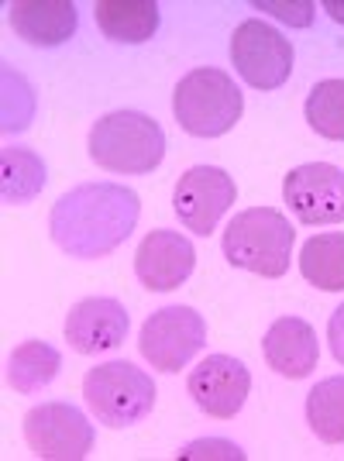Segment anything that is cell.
I'll return each instance as SVG.
<instances>
[{
	"label": "cell",
	"instance_id": "21",
	"mask_svg": "<svg viewBox=\"0 0 344 461\" xmlns=\"http://www.w3.org/2000/svg\"><path fill=\"white\" fill-rule=\"evenodd\" d=\"M306 124L327 141H344V79H321L306 94Z\"/></svg>",
	"mask_w": 344,
	"mask_h": 461
},
{
	"label": "cell",
	"instance_id": "13",
	"mask_svg": "<svg viewBox=\"0 0 344 461\" xmlns=\"http://www.w3.org/2000/svg\"><path fill=\"white\" fill-rule=\"evenodd\" d=\"M196 269V249L186 234L169 228H155L141 238L134 251V276L138 283L152 293L179 289Z\"/></svg>",
	"mask_w": 344,
	"mask_h": 461
},
{
	"label": "cell",
	"instance_id": "22",
	"mask_svg": "<svg viewBox=\"0 0 344 461\" xmlns=\"http://www.w3.org/2000/svg\"><path fill=\"white\" fill-rule=\"evenodd\" d=\"M251 7L255 11H266L276 21L289 24V28H310L313 24V11H317L313 0H293V4H286V0H255Z\"/></svg>",
	"mask_w": 344,
	"mask_h": 461
},
{
	"label": "cell",
	"instance_id": "6",
	"mask_svg": "<svg viewBox=\"0 0 344 461\" xmlns=\"http://www.w3.org/2000/svg\"><path fill=\"white\" fill-rule=\"evenodd\" d=\"M141 358L158 372H179L186 368L207 348V321L193 307H162L145 321L138 334Z\"/></svg>",
	"mask_w": 344,
	"mask_h": 461
},
{
	"label": "cell",
	"instance_id": "5",
	"mask_svg": "<svg viewBox=\"0 0 344 461\" xmlns=\"http://www.w3.org/2000/svg\"><path fill=\"white\" fill-rule=\"evenodd\" d=\"M83 396L100 423L124 430L155 410V383L131 362H104L83 375Z\"/></svg>",
	"mask_w": 344,
	"mask_h": 461
},
{
	"label": "cell",
	"instance_id": "8",
	"mask_svg": "<svg viewBox=\"0 0 344 461\" xmlns=\"http://www.w3.org/2000/svg\"><path fill=\"white\" fill-rule=\"evenodd\" d=\"M231 62L249 86L279 90L293 77V45L272 24L249 18L231 35Z\"/></svg>",
	"mask_w": 344,
	"mask_h": 461
},
{
	"label": "cell",
	"instance_id": "17",
	"mask_svg": "<svg viewBox=\"0 0 344 461\" xmlns=\"http://www.w3.org/2000/svg\"><path fill=\"white\" fill-rule=\"evenodd\" d=\"M49 183V166L35 149L7 145L0 149V196L7 207H24L39 200Z\"/></svg>",
	"mask_w": 344,
	"mask_h": 461
},
{
	"label": "cell",
	"instance_id": "20",
	"mask_svg": "<svg viewBox=\"0 0 344 461\" xmlns=\"http://www.w3.org/2000/svg\"><path fill=\"white\" fill-rule=\"evenodd\" d=\"M306 423L324 444L344 441V375L321 379L306 393Z\"/></svg>",
	"mask_w": 344,
	"mask_h": 461
},
{
	"label": "cell",
	"instance_id": "11",
	"mask_svg": "<svg viewBox=\"0 0 344 461\" xmlns=\"http://www.w3.org/2000/svg\"><path fill=\"white\" fill-rule=\"evenodd\" d=\"M186 393L200 413L213 420H231L241 413L251 393V372L234 355H207L186 379Z\"/></svg>",
	"mask_w": 344,
	"mask_h": 461
},
{
	"label": "cell",
	"instance_id": "4",
	"mask_svg": "<svg viewBox=\"0 0 344 461\" xmlns=\"http://www.w3.org/2000/svg\"><path fill=\"white\" fill-rule=\"evenodd\" d=\"M172 114L193 138H221L245 114V96L238 83L213 66H200L176 83Z\"/></svg>",
	"mask_w": 344,
	"mask_h": 461
},
{
	"label": "cell",
	"instance_id": "9",
	"mask_svg": "<svg viewBox=\"0 0 344 461\" xmlns=\"http://www.w3.org/2000/svg\"><path fill=\"white\" fill-rule=\"evenodd\" d=\"M234 200H238V186L221 166H193L179 176L172 190V211L183 228L207 238L217 230L221 217L234 207Z\"/></svg>",
	"mask_w": 344,
	"mask_h": 461
},
{
	"label": "cell",
	"instance_id": "2",
	"mask_svg": "<svg viewBox=\"0 0 344 461\" xmlns=\"http://www.w3.org/2000/svg\"><path fill=\"white\" fill-rule=\"evenodd\" d=\"M90 158L114 176H149L166 158V131L141 111L104 114L90 128Z\"/></svg>",
	"mask_w": 344,
	"mask_h": 461
},
{
	"label": "cell",
	"instance_id": "7",
	"mask_svg": "<svg viewBox=\"0 0 344 461\" xmlns=\"http://www.w3.org/2000/svg\"><path fill=\"white\" fill-rule=\"evenodd\" d=\"M24 441L35 458L83 461L94 451L96 430L90 417L73 403H39L24 413Z\"/></svg>",
	"mask_w": 344,
	"mask_h": 461
},
{
	"label": "cell",
	"instance_id": "23",
	"mask_svg": "<svg viewBox=\"0 0 344 461\" xmlns=\"http://www.w3.org/2000/svg\"><path fill=\"white\" fill-rule=\"evenodd\" d=\"M179 461H193V458H224V461H245V451L234 441H224V438H200V441H190L186 447H179Z\"/></svg>",
	"mask_w": 344,
	"mask_h": 461
},
{
	"label": "cell",
	"instance_id": "10",
	"mask_svg": "<svg viewBox=\"0 0 344 461\" xmlns=\"http://www.w3.org/2000/svg\"><path fill=\"white\" fill-rule=\"evenodd\" d=\"M283 200L306 228L344 221V169L330 162H306L283 179Z\"/></svg>",
	"mask_w": 344,
	"mask_h": 461
},
{
	"label": "cell",
	"instance_id": "25",
	"mask_svg": "<svg viewBox=\"0 0 344 461\" xmlns=\"http://www.w3.org/2000/svg\"><path fill=\"white\" fill-rule=\"evenodd\" d=\"M324 11L338 21V24H344V0H324Z\"/></svg>",
	"mask_w": 344,
	"mask_h": 461
},
{
	"label": "cell",
	"instance_id": "14",
	"mask_svg": "<svg viewBox=\"0 0 344 461\" xmlns=\"http://www.w3.org/2000/svg\"><path fill=\"white\" fill-rule=\"evenodd\" d=\"M262 355L268 368L279 372L283 379H306L317 368L321 341L303 317H279L262 334Z\"/></svg>",
	"mask_w": 344,
	"mask_h": 461
},
{
	"label": "cell",
	"instance_id": "1",
	"mask_svg": "<svg viewBox=\"0 0 344 461\" xmlns=\"http://www.w3.org/2000/svg\"><path fill=\"white\" fill-rule=\"evenodd\" d=\"M141 217V200L124 183H79L62 193L49 213V234L69 258L96 262L114 255Z\"/></svg>",
	"mask_w": 344,
	"mask_h": 461
},
{
	"label": "cell",
	"instance_id": "3",
	"mask_svg": "<svg viewBox=\"0 0 344 461\" xmlns=\"http://www.w3.org/2000/svg\"><path fill=\"white\" fill-rule=\"evenodd\" d=\"M293 245H296V230L286 213L276 207H249V211L234 213L221 241L224 258L234 269L255 272L262 279L286 276Z\"/></svg>",
	"mask_w": 344,
	"mask_h": 461
},
{
	"label": "cell",
	"instance_id": "15",
	"mask_svg": "<svg viewBox=\"0 0 344 461\" xmlns=\"http://www.w3.org/2000/svg\"><path fill=\"white\" fill-rule=\"evenodd\" d=\"M11 28L35 49H56L77 35V4L73 0H14L11 7Z\"/></svg>",
	"mask_w": 344,
	"mask_h": 461
},
{
	"label": "cell",
	"instance_id": "16",
	"mask_svg": "<svg viewBox=\"0 0 344 461\" xmlns=\"http://www.w3.org/2000/svg\"><path fill=\"white\" fill-rule=\"evenodd\" d=\"M96 28L104 39L121 45H141L158 32V4L155 0H96Z\"/></svg>",
	"mask_w": 344,
	"mask_h": 461
},
{
	"label": "cell",
	"instance_id": "12",
	"mask_svg": "<svg viewBox=\"0 0 344 461\" xmlns=\"http://www.w3.org/2000/svg\"><path fill=\"white\" fill-rule=\"evenodd\" d=\"M131 313L114 296H86L69 307L62 334L79 355H107L128 341Z\"/></svg>",
	"mask_w": 344,
	"mask_h": 461
},
{
	"label": "cell",
	"instance_id": "18",
	"mask_svg": "<svg viewBox=\"0 0 344 461\" xmlns=\"http://www.w3.org/2000/svg\"><path fill=\"white\" fill-rule=\"evenodd\" d=\"M59 372H62V355L49 341H24L7 358V383L14 385V393L21 396L41 393L45 385L56 383Z\"/></svg>",
	"mask_w": 344,
	"mask_h": 461
},
{
	"label": "cell",
	"instance_id": "19",
	"mask_svg": "<svg viewBox=\"0 0 344 461\" xmlns=\"http://www.w3.org/2000/svg\"><path fill=\"white\" fill-rule=\"evenodd\" d=\"M300 272L310 286L324 293L344 289V230H324L313 234L300 249Z\"/></svg>",
	"mask_w": 344,
	"mask_h": 461
},
{
	"label": "cell",
	"instance_id": "24",
	"mask_svg": "<svg viewBox=\"0 0 344 461\" xmlns=\"http://www.w3.org/2000/svg\"><path fill=\"white\" fill-rule=\"evenodd\" d=\"M327 345H330V355L338 358V366H344V303L327 321Z\"/></svg>",
	"mask_w": 344,
	"mask_h": 461
}]
</instances>
